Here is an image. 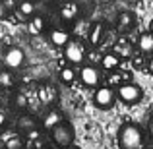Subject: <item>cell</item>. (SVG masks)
<instances>
[{"label": "cell", "instance_id": "44dd1931", "mask_svg": "<svg viewBox=\"0 0 153 149\" xmlns=\"http://www.w3.org/2000/svg\"><path fill=\"white\" fill-rule=\"evenodd\" d=\"M118 25L122 27V29H130V27L134 25V14H132V12H122V14L118 16Z\"/></svg>", "mask_w": 153, "mask_h": 149}, {"label": "cell", "instance_id": "cb8c5ba5", "mask_svg": "<svg viewBox=\"0 0 153 149\" xmlns=\"http://www.w3.org/2000/svg\"><path fill=\"white\" fill-rule=\"evenodd\" d=\"M14 105H16L18 108H22V110H23V108L27 107V99H25V95H22V93H19V95H16Z\"/></svg>", "mask_w": 153, "mask_h": 149}, {"label": "cell", "instance_id": "3957f363", "mask_svg": "<svg viewBox=\"0 0 153 149\" xmlns=\"http://www.w3.org/2000/svg\"><path fill=\"white\" fill-rule=\"evenodd\" d=\"M64 58L66 62L70 64L72 68L74 66H85V58H87V49L79 39H72L66 47H64Z\"/></svg>", "mask_w": 153, "mask_h": 149}, {"label": "cell", "instance_id": "484cf974", "mask_svg": "<svg viewBox=\"0 0 153 149\" xmlns=\"http://www.w3.org/2000/svg\"><path fill=\"white\" fill-rule=\"evenodd\" d=\"M6 124H8V114L4 110H0V132L6 128Z\"/></svg>", "mask_w": 153, "mask_h": 149}, {"label": "cell", "instance_id": "4fadbf2b", "mask_svg": "<svg viewBox=\"0 0 153 149\" xmlns=\"http://www.w3.org/2000/svg\"><path fill=\"white\" fill-rule=\"evenodd\" d=\"M18 126H19V130H22V132L31 134V132H35L39 128V122H37V118L31 116V114H22V116H19V120H18Z\"/></svg>", "mask_w": 153, "mask_h": 149}, {"label": "cell", "instance_id": "277c9868", "mask_svg": "<svg viewBox=\"0 0 153 149\" xmlns=\"http://www.w3.org/2000/svg\"><path fill=\"white\" fill-rule=\"evenodd\" d=\"M116 99L124 105H136L143 99V89L134 82H124L116 89Z\"/></svg>", "mask_w": 153, "mask_h": 149}, {"label": "cell", "instance_id": "4dcf8cb0", "mask_svg": "<svg viewBox=\"0 0 153 149\" xmlns=\"http://www.w3.org/2000/svg\"><path fill=\"white\" fill-rule=\"evenodd\" d=\"M66 149H82V147H79V145H76V143H74V145H70V147H66Z\"/></svg>", "mask_w": 153, "mask_h": 149}, {"label": "cell", "instance_id": "8992f818", "mask_svg": "<svg viewBox=\"0 0 153 149\" xmlns=\"http://www.w3.org/2000/svg\"><path fill=\"white\" fill-rule=\"evenodd\" d=\"M4 66H6V70L14 72V70H19V68H23V64H25V52L23 49H19V47H8L6 50H4Z\"/></svg>", "mask_w": 153, "mask_h": 149}, {"label": "cell", "instance_id": "e0dca14e", "mask_svg": "<svg viewBox=\"0 0 153 149\" xmlns=\"http://www.w3.org/2000/svg\"><path fill=\"white\" fill-rule=\"evenodd\" d=\"M4 147L6 149H23L25 147V138L19 136V134H14L4 142Z\"/></svg>", "mask_w": 153, "mask_h": 149}, {"label": "cell", "instance_id": "603a6c76", "mask_svg": "<svg viewBox=\"0 0 153 149\" xmlns=\"http://www.w3.org/2000/svg\"><path fill=\"white\" fill-rule=\"evenodd\" d=\"M19 14L22 16H33L35 14V4L31 2H19Z\"/></svg>", "mask_w": 153, "mask_h": 149}, {"label": "cell", "instance_id": "5b68a950", "mask_svg": "<svg viewBox=\"0 0 153 149\" xmlns=\"http://www.w3.org/2000/svg\"><path fill=\"white\" fill-rule=\"evenodd\" d=\"M116 89H111L108 85H101L95 89L93 93V103L97 108H101V110H108V108L114 107L116 103Z\"/></svg>", "mask_w": 153, "mask_h": 149}, {"label": "cell", "instance_id": "ffe728a7", "mask_svg": "<svg viewBox=\"0 0 153 149\" xmlns=\"http://www.w3.org/2000/svg\"><path fill=\"white\" fill-rule=\"evenodd\" d=\"M122 83H124V76L120 74V72H111V74L107 76V85L111 87V89H114V87L118 89Z\"/></svg>", "mask_w": 153, "mask_h": 149}, {"label": "cell", "instance_id": "f546056e", "mask_svg": "<svg viewBox=\"0 0 153 149\" xmlns=\"http://www.w3.org/2000/svg\"><path fill=\"white\" fill-rule=\"evenodd\" d=\"M147 31H149V33L153 35V19H151V21H149V27H147Z\"/></svg>", "mask_w": 153, "mask_h": 149}, {"label": "cell", "instance_id": "d4e9b609", "mask_svg": "<svg viewBox=\"0 0 153 149\" xmlns=\"http://www.w3.org/2000/svg\"><path fill=\"white\" fill-rule=\"evenodd\" d=\"M8 16H10V8L4 2H0V19H8Z\"/></svg>", "mask_w": 153, "mask_h": 149}, {"label": "cell", "instance_id": "9c48e42d", "mask_svg": "<svg viewBox=\"0 0 153 149\" xmlns=\"http://www.w3.org/2000/svg\"><path fill=\"white\" fill-rule=\"evenodd\" d=\"M112 52H114L120 60H122V58L124 60L134 58V47L130 45V41H128V39H118V41L114 43V47H112Z\"/></svg>", "mask_w": 153, "mask_h": 149}, {"label": "cell", "instance_id": "4316f807", "mask_svg": "<svg viewBox=\"0 0 153 149\" xmlns=\"http://www.w3.org/2000/svg\"><path fill=\"white\" fill-rule=\"evenodd\" d=\"M31 143H33V149H45V142H43L41 138L35 139V142H31Z\"/></svg>", "mask_w": 153, "mask_h": 149}, {"label": "cell", "instance_id": "1f68e13d", "mask_svg": "<svg viewBox=\"0 0 153 149\" xmlns=\"http://www.w3.org/2000/svg\"><path fill=\"white\" fill-rule=\"evenodd\" d=\"M0 72H2V70H0Z\"/></svg>", "mask_w": 153, "mask_h": 149}, {"label": "cell", "instance_id": "f1b7e54d", "mask_svg": "<svg viewBox=\"0 0 153 149\" xmlns=\"http://www.w3.org/2000/svg\"><path fill=\"white\" fill-rule=\"evenodd\" d=\"M147 130H149V136H151V139H153V116L149 118V126H147Z\"/></svg>", "mask_w": 153, "mask_h": 149}, {"label": "cell", "instance_id": "30bf717a", "mask_svg": "<svg viewBox=\"0 0 153 149\" xmlns=\"http://www.w3.org/2000/svg\"><path fill=\"white\" fill-rule=\"evenodd\" d=\"M49 39L54 47H66L68 43L72 41V35H70V31H66V29H52Z\"/></svg>", "mask_w": 153, "mask_h": 149}, {"label": "cell", "instance_id": "2e32d148", "mask_svg": "<svg viewBox=\"0 0 153 149\" xmlns=\"http://www.w3.org/2000/svg\"><path fill=\"white\" fill-rule=\"evenodd\" d=\"M60 122H64V116L60 114V110H51V112H47L45 120H43L45 128H49V130H52L54 126H58Z\"/></svg>", "mask_w": 153, "mask_h": 149}, {"label": "cell", "instance_id": "7402d4cb", "mask_svg": "<svg viewBox=\"0 0 153 149\" xmlns=\"http://www.w3.org/2000/svg\"><path fill=\"white\" fill-rule=\"evenodd\" d=\"M43 29H45V19L41 18V16H33L29 21V31H33V33H43Z\"/></svg>", "mask_w": 153, "mask_h": 149}, {"label": "cell", "instance_id": "7c38bea8", "mask_svg": "<svg viewBox=\"0 0 153 149\" xmlns=\"http://www.w3.org/2000/svg\"><path fill=\"white\" fill-rule=\"evenodd\" d=\"M101 66L105 68V70L111 74V72H118V66H120V58L114 54V52H105V54L101 56Z\"/></svg>", "mask_w": 153, "mask_h": 149}, {"label": "cell", "instance_id": "ac0fdd59", "mask_svg": "<svg viewBox=\"0 0 153 149\" xmlns=\"http://www.w3.org/2000/svg\"><path fill=\"white\" fill-rule=\"evenodd\" d=\"M58 78H60V82H62L64 85H72V83L76 82V70L72 66H64L62 70H60Z\"/></svg>", "mask_w": 153, "mask_h": 149}, {"label": "cell", "instance_id": "7a4b0ae2", "mask_svg": "<svg viewBox=\"0 0 153 149\" xmlns=\"http://www.w3.org/2000/svg\"><path fill=\"white\" fill-rule=\"evenodd\" d=\"M51 139L54 142V145H58V147H62V149L74 145V142H76V130H74V126H72L68 120L60 122L58 126H54L51 130Z\"/></svg>", "mask_w": 153, "mask_h": 149}, {"label": "cell", "instance_id": "d6986e66", "mask_svg": "<svg viewBox=\"0 0 153 149\" xmlns=\"http://www.w3.org/2000/svg\"><path fill=\"white\" fill-rule=\"evenodd\" d=\"M14 85H16L14 72H10V70H2L0 72V87H2V89H12Z\"/></svg>", "mask_w": 153, "mask_h": 149}, {"label": "cell", "instance_id": "ba28073f", "mask_svg": "<svg viewBox=\"0 0 153 149\" xmlns=\"http://www.w3.org/2000/svg\"><path fill=\"white\" fill-rule=\"evenodd\" d=\"M37 97L41 101L43 105H47V107H51V105L56 103V97H58V91H56V87L52 85V83H41L37 89Z\"/></svg>", "mask_w": 153, "mask_h": 149}, {"label": "cell", "instance_id": "5bb4252c", "mask_svg": "<svg viewBox=\"0 0 153 149\" xmlns=\"http://www.w3.org/2000/svg\"><path fill=\"white\" fill-rule=\"evenodd\" d=\"M103 35H105V27H103V23H101V21L93 23V25H91V29H89V33H87V41H89V45L97 47L99 43L103 41Z\"/></svg>", "mask_w": 153, "mask_h": 149}, {"label": "cell", "instance_id": "83f0119b", "mask_svg": "<svg viewBox=\"0 0 153 149\" xmlns=\"http://www.w3.org/2000/svg\"><path fill=\"white\" fill-rule=\"evenodd\" d=\"M146 68H147V72H149V74L153 76V56H149V58H147V64H146Z\"/></svg>", "mask_w": 153, "mask_h": 149}, {"label": "cell", "instance_id": "6da1fadb", "mask_svg": "<svg viewBox=\"0 0 153 149\" xmlns=\"http://www.w3.org/2000/svg\"><path fill=\"white\" fill-rule=\"evenodd\" d=\"M120 149H143L146 145V134L138 124H122L116 134Z\"/></svg>", "mask_w": 153, "mask_h": 149}, {"label": "cell", "instance_id": "9a60e30c", "mask_svg": "<svg viewBox=\"0 0 153 149\" xmlns=\"http://www.w3.org/2000/svg\"><path fill=\"white\" fill-rule=\"evenodd\" d=\"M78 4L74 2H68V4H62V8H60V16H62V19H68V21H74V19H78Z\"/></svg>", "mask_w": 153, "mask_h": 149}, {"label": "cell", "instance_id": "8fae6325", "mask_svg": "<svg viewBox=\"0 0 153 149\" xmlns=\"http://www.w3.org/2000/svg\"><path fill=\"white\" fill-rule=\"evenodd\" d=\"M138 50L146 56H153V35L149 31H146L138 37Z\"/></svg>", "mask_w": 153, "mask_h": 149}, {"label": "cell", "instance_id": "52a82bcc", "mask_svg": "<svg viewBox=\"0 0 153 149\" xmlns=\"http://www.w3.org/2000/svg\"><path fill=\"white\" fill-rule=\"evenodd\" d=\"M79 82L85 87H99L101 83V70L95 64H85L79 68Z\"/></svg>", "mask_w": 153, "mask_h": 149}]
</instances>
